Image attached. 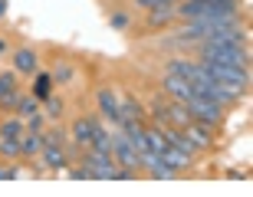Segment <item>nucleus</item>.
<instances>
[{
    "label": "nucleus",
    "mask_w": 253,
    "mask_h": 197,
    "mask_svg": "<svg viewBox=\"0 0 253 197\" xmlns=\"http://www.w3.org/2000/svg\"><path fill=\"white\" fill-rule=\"evenodd\" d=\"M174 20V3H161V7H151L148 10V27H168Z\"/></svg>",
    "instance_id": "2eb2a0df"
},
{
    "label": "nucleus",
    "mask_w": 253,
    "mask_h": 197,
    "mask_svg": "<svg viewBox=\"0 0 253 197\" xmlns=\"http://www.w3.org/2000/svg\"><path fill=\"white\" fill-rule=\"evenodd\" d=\"M95 118H76L73 122V128H69V135H73V141L76 145H83V148H89L92 145V135H95Z\"/></svg>",
    "instance_id": "1a4fd4ad"
},
{
    "label": "nucleus",
    "mask_w": 253,
    "mask_h": 197,
    "mask_svg": "<svg viewBox=\"0 0 253 197\" xmlns=\"http://www.w3.org/2000/svg\"><path fill=\"white\" fill-rule=\"evenodd\" d=\"M109 23H112L115 30H122V27H128V17H125V13H112V20H109Z\"/></svg>",
    "instance_id": "bb28decb"
},
{
    "label": "nucleus",
    "mask_w": 253,
    "mask_h": 197,
    "mask_svg": "<svg viewBox=\"0 0 253 197\" xmlns=\"http://www.w3.org/2000/svg\"><path fill=\"white\" fill-rule=\"evenodd\" d=\"M43 164L46 168H53V171H59L66 164V151H63V145H43Z\"/></svg>",
    "instance_id": "dca6fc26"
},
{
    "label": "nucleus",
    "mask_w": 253,
    "mask_h": 197,
    "mask_svg": "<svg viewBox=\"0 0 253 197\" xmlns=\"http://www.w3.org/2000/svg\"><path fill=\"white\" fill-rule=\"evenodd\" d=\"M119 112H122V122H128V118H138V122H141L145 109H141L135 99H125V102H119ZM122 122H119V125H122Z\"/></svg>",
    "instance_id": "aec40b11"
},
{
    "label": "nucleus",
    "mask_w": 253,
    "mask_h": 197,
    "mask_svg": "<svg viewBox=\"0 0 253 197\" xmlns=\"http://www.w3.org/2000/svg\"><path fill=\"white\" fill-rule=\"evenodd\" d=\"M49 85H53V76H46V73H37V85H33V99H46V95H49Z\"/></svg>",
    "instance_id": "412c9836"
},
{
    "label": "nucleus",
    "mask_w": 253,
    "mask_h": 197,
    "mask_svg": "<svg viewBox=\"0 0 253 197\" xmlns=\"http://www.w3.org/2000/svg\"><path fill=\"white\" fill-rule=\"evenodd\" d=\"M3 49H7V46H3V39H0V56H3Z\"/></svg>",
    "instance_id": "7c9ffc66"
},
{
    "label": "nucleus",
    "mask_w": 253,
    "mask_h": 197,
    "mask_svg": "<svg viewBox=\"0 0 253 197\" xmlns=\"http://www.w3.org/2000/svg\"><path fill=\"white\" fill-rule=\"evenodd\" d=\"M43 141H46V145H63L66 135H63V131H46V135H43Z\"/></svg>",
    "instance_id": "a878e982"
},
{
    "label": "nucleus",
    "mask_w": 253,
    "mask_h": 197,
    "mask_svg": "<svg viewBox=\"0 0 253 197\" xmlns=\"http://www.w3.org/2000/svg\"><path fill=\"white\" fill-rule=\"evenodd\" d=\"M13 69H17V73H23V76L40 73V56H37V49H30V46L17 49V53H13Z\"/></svg>",
    "instance_id": "6e6552de"
},
{
    "label": "nucleus",
    "mask_w": 253,
    "mask_h": 197,
    "mask_svg": "<svg viewBox=\"0 0 253 197\" xmlns=\"http://www.w3.org/2000/svg\"><path fill=\"white\" fill-rule=\"evenodd\" d=\"M181 131L194 141L197 148H211V145H214V135H211V131H214V125H204V122H194V118H191V122L184 125Z\"/></svg>",
    "instance_id": "0eeeda50"
},
{
    "label": "nucleus",
    "mask_w": 253,
    "mask_h": 197,
    "mask_svg": "<svg viewBox=\"0 0 253 197\" xmlns=\"http://www.w3.org/2000/svg\"><path fill=\"white\" fill-rule=\"evenodd\" d=\"M13 109H17V115L23 118V122H27L30 115H37V112H40V99H33V95H20Z\"/></svg>",
    "instance_id": "6ab92c4d"
},
{
    "label": "nucleus",
    "mask_w": 253,
    "mask_h": 197,
    "mask_svg": "<svg viewBox=\"0 0 253 197\" xmlns=\"http://www.w3.org/2000/svg\"><path fill=\"white\" fill-rule=\"evenodd\" d=\"M23 131H27V125H23V118H3V122H0V138H20V135H23Z\"/></svg>",
    "instance_id": "a211bd4d"
},
{
    "label": "nucleus",
    "mask_w": 253,
    "mask_h": 197,
    "mask_svg": "<svg viewBox=\"0 0 253 197\" xmlns=\"http://www.w3.org/2000/svg\"><path fill=\"white\" fill-rule=\"evenodd\" d=\"M43 145H46L43 141V131H23L20 135V155L23 158H37L40 151H43Z\"/></svg>",
    "instance_id": "ddd939ff"
},
{
    "label": "nucleus",
    "mask_w": 253,
    "mask_h": 197,
    "mask_svg": "<svg viewBox=\"0 0 253 197\" xmlns=\"http://www.w3.org/2000/svg\"><path fill=\"white\" fill-rule=\"evenodd\" d=\"M174 17L184 20H240L237 0H181L174 7Z\"/></svg>",
    "instance_id": "f257e3e1"
},
{
    "label": "nucleus",
    "mask_w": 253,
    "mask_h": 197,
    "mask_svg": "<svg viewBox=\"0 0 253 197\" xmlns=\"http://www.w3.org/2000/svg\"><path fill=\"white\" fill-rule=\"evenodd\" d=\"M73 79V69L69 66H56V73H53V82H69Z\"/></svg>",
    "instance_id": "393cba45"
},
{
    "label": "nucleus",
    "mask_w": 253,
    "mask_h": 197,
    "mask_svg": "<svg viewBox=\"0 0 253 197\" xmlns=\"http://www.w3.org/2000/svg\"><path fill=\"white\" fill-rule=\"evenodd\" d=\"M17 178V168H0V181H13Z\"/></svg>",
    "instance_id": "c85d7f7f"
},
{
    "label": "nucleus",
    "mask_w": 253,
    "mask_h": 197,
    "mask_svg": "<svg viewBox=\"0 0 253 197\" xmlns=\"http://www.w3.org/2000/svg\"><path fill=\"white\" fill-rule=\"evenodd\" d=\"M151 115H155V122H158L161 128H168V102H155L151 105Z\"/></svg>",
    "instance_id": "b1692460"
},
{
    "label": "nucleus",
    "mask_w": 253,
    "mask_h": 197,
    "mask_svg": "<svg viewBox=\"0 0 253 197\" xmlns=\"http://www.w3.org/2000/svg\"><path fill=\"white\" fill-rule=\"evenodd\" d=\"M207 69V76L214 79V82L227 85V89H234V92H247V85H250V69H240V66H224V63H211V59H201Z\"/></svg>",
    "instance_id": "7ed1b4c3"
},
{
    "label": "nucleus",
    "mask_w": 253,
    "mask_h": 197,
    "mask_svg": "<svg viewBox=\"0 0 253 197\" xmlns=\"http://www.w3.org/2000/svg\"><path fill=\"white\" fill-rule=\"evenodd\" d=\"M99 109H102V115L109 118V122H122V112H119V99H115L112 89H99Z\"/></svg>",
    "instance_id": "9b49d317"
},
{
    "label": "nucleus",
    "mask_w": 253,
    "mask_h": 197,
    "mask_svg": "<svg viewBox=\"0 0 253 197\" xmlns=\"http://www.w3.org/2000/svg\"><path fill=\"white\" fill-rule=\"evenodd\" d=\"M188 112L194 122H204V125H220L224 122V105L211 102V99H204V95H191L188 102Z\"/></svg>",
    "instance_id": "20e7f679"
},
{
    "label": "nucleus",
    "mask_w": 253,
    "mask_h": 197,
    "mask_svg": "<svg viewBox=\"0 0 253 197\" xmlns=\"http://www.w3.org/2000/svg\"><path fill=\"white\" fill-rule=\"evenodd\" d=\"M7 17V0H0V20Z\"/></svg>",
    "instance_id": "c756f323"
},
{
    "label": "nucleus",
    "mask_w": 253,
    "mask_h": 197,
    "mask_svg": "<svg viewBox=\"0 0 253 197\" xmlns=\"http://www.w3.org/2000/svg\"><path fill=\"white\" fill-rule=\"evenodd\" d=\"M145 141H148V151H155V155H161V151L168 148V138H165V128H145Z\"/></svg>",
    "instance_id": "f3484780"
},
{
    "label": "nucleus",
    "mask_w": 253,
    "mask_h": 197,
    "mask_svg": "<svg viewBox=\"0 0 253 197\" xmlns=\"http://www.w3.org/2000/svg\"><path fill=\"white\" fill-rule=\"evenodd\" d=\"M73 178H76V181H89V178H92V171H89V168H76Z\"/></svg>",
    "instance_id": "cd10ccee"
},
{
    "label": "nucleus",
    "mask_w": 253,
    "mask_h": 197,
    "mask_svg": "<svg viewBox=\"0 0 253 197\" xmlns=\"http://www.w3.org/2000/svg\"><path fill=\"white\" fill-rule=\"evenodd\" d=\"M17 99H20L17 76H13V73H0V105H3V109H13Z\"/></svg>",
    "instance_id": "9d476101"
},
{
    "label": "nucleus",
    "mask_w": 253,
    "mask_h": 197,
    "mask_svg": "<svg viewBox=\"0 0 253 197\" xmlns=\"http://www.w3.org/2000/svg\"><path fill=\"white\" fill-rule=\"evenodd\" d=\"M158 158H161V164H168L174 174H178V171H184V168H191V158H188L181 148H174V145H168V148L161 151Z\"/></svg>",
    "instance_id": "f8f14e48"
},
{
    "label": "nucleus",
    "mask_w": 253,
    "mask_h": 197,
    "mask_svg": "<svg viewBox=\"0 0 253 197\" xmlns=\"http://www.w3.org/2000/svg\"><path fill=\"white\" fill-rule=\"evenodd\" d=\"M0 155H3V158H17L20 155V138H0Z\"/></svg>",
    "instance_id": "4be33fe9"
},
{
    "label": "nucleus",
    "mask_w": 253,
    "mask_h": 197,
    "mask_svg": "<svg viewBox=\"0 0 253 197\" xmlns=\"http://www.w3.org/2000/svg\"><path fill=\"white\" fill-rule=\"evenodd\" d=\"M165 92L171 95V99H178V102H188L191 95H194V89H191V82L184 79V76H174V73H168L165 76Z\"/></svg>",
    "instance_id": "423d86ee"
},
{
    "label": "nucleus",
    "mask_w": 253,
    "mask_h": 197,
    "mask_svg": "<svg viewBox=\"0 0 253 197\" xmlns=\"http://www.w3.org/2000/svg\"><path fill=\"white\" fill-rule=\"evenodd\" d=\"M43 102H46V112H43V115H49V118H59V115H63V99H56V95H46Z\"/></svg>",
    "instance_id": "5701e85b"
},
{
    "label": "nucleus",
    "mask_w": 253,
    "mask_h": 197,
    "mask_svg": "<svg viewBox=\"0 0 253 197\" xmlns=\"http://www.w3.org/2000/svg\"><path fill=\"white\" fill-rule=\"evenodd\" d=\"M191 122V112H188V105L184 102H168V128H184V125Z\"/></svg>",
    "instance_id": "4468645a"
},
{
    "label": "nucleus",
    "mask_w": 253,
    "mask_h": 197,
    "mask_svg": "<svg viewBox=\"0 0 253 197\" xmlns=\"http://www.w3.org/2000/svg\"><path fill=\"white\" fill-rule=\"evenodd\" d=\"M85 168L92 171V178H99V181H115V158H112V151L89 148V151H85Z\"/></svg>",
    "instance_id": "39448f33"
},
{
    "label": "nucleus",
    "mask_w": 253,
    "mask_h": 197,
    "mask_svg": "<svg viewBox=\"0 0 253 197\" xmlns=\"http://www.w3.org/2000/svg\"><path fill=\"white\" fill-rule=\"evenodd\" d=\"M201 59H211V63H224V66H240V69H250V53L244 46H234V43H220V39H201Z\"/></svg>",
    "instance_id": "f03ea898"
}]
</instances>
